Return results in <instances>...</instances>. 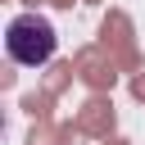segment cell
<instances>
[{"label":"cell","instance_id":"obj_1","mask_svg":"<svg viewBox=\"0 0 145 145\" xmlns=\"http://www.w3.org/2000/svg\"><path fill=\"white\" fill-rule=\"evenodd\" d=\"M54 45H59L54 23H50L45 14H36V9L14 14L9 27H5V50H9V59L23 63V68H41V63H50V59H54Z\"/></svg>","mask_w":145,"mask_h":145}]
</instances>
